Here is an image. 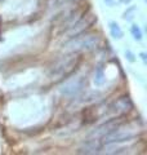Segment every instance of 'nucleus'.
Returning <instances> with one entry per match:
<instances>
[{
  "label": "nucleus",
  "instance_id": "1",
  "mask_svg": "<svg viewBox=\"0 0 147 155\" xmlns=\"http://www.w3.org/2000/svg\"><path fill=\"white\" fill-rule=\"evenodd\" d=\"M109 27H110L111 36L114 39H121L122 38V30L120 28V26H119V23H117V22L111 21L109 23Z\"/></svg>",
  "mask_w": 147,
  "mask_h": 155
},
{
  "label": "nucleus",
  "instance_id": "2",
  "mask_svg": "<svg viewBox=\"0 0 147 155\" xmlns=\"http://www.w3.org/2000/svg\"><path fill=\"white\" fill-rule=\"evenodd\" d=\"M105 83V72H103V69L101 66L97 67L96 70V75H94V84L96 85H102Z\"/></svg>",
  "mask_w": 147,
  "mask_h": 155
},
{
  "label": "nucleus",
  "instance_id": "3",
  "mask_svg": "<svg viewBox=\"0 0 147 155\" xmlns=\"http://www.w3.org/2000/svg\"><path fill=\"white\" fill-rule=\"evenodd\" d=\"M130 32H132V35H133L134 40H138V41L142 40V36L143 35H142V30H141V27L138 25H132Z\"/></svg>",
  "mask_w": 147,
  "mask_h": 155
},
{
  "label": "nucleus",
  "instance_id": "4",
  "mask_svg": "<svg viewBox=\"0 0 147 155\" xmlns=\"http://www.w3.org/2000/svg\"><path fill=\"white\" fill-rule=\"evenodd\" d=\"M125 57H126V60H128L129 62H134L136 61V56L133 54V52H130L129 49L125 51Z\"/></svg>",
  "mask_w": 147,
  "mask_h": 155
},
{
  "label": "nucleus",
  "instance_id": "5",
  "mask_svg": "<svg viewBox=\"0 0 147 155\" xmlns=\"http://www.w3.org/2000/svg\"><path fill=\"white\" fill-rule=\"evenodd\" d=\"M103 2L106 3V5H109V7H112V4H114V0H103Z\"/></svg>",
  "mask_w": 147,
  "mask_h": 155
},
{
  "label": "nucleus",
  "instance_id": "6",
  "mask_svg": "<svg viewBox=\"0 0 147 155\" xmlns=\"http://www.w3.org/2000/svg\"><path fill=\"white\" fill-rule=\"evenodd\" d=\"M139 56H141V58H142V60H143V62L146 64V61H147V58H146V53H143V52H142Z\"/></svg>",
  "mask_w": 147,
  "mask_h": 155
}]
</instances>
